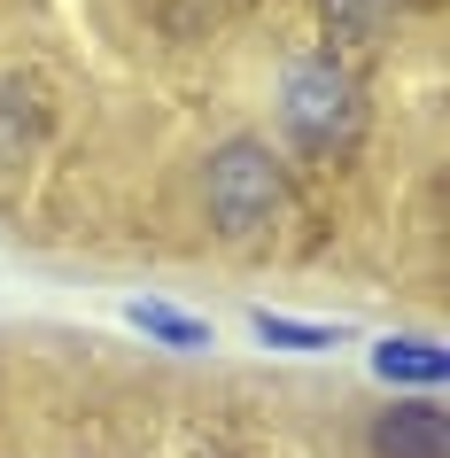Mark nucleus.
Segmentation results:
<instances>
[{"mask_svg":"<svg viewBox=\"0 0 450 458\" xmlns=\"http://www.w3.org/2000/svg\"><path fill=\"white\" fill-rule=\"evenodd\" d=\"M280 124H287V140L310 148V156H334V148H350L365 132V94H357L350 63L334 47L295 55L280 71Z\"/></svg>","mask_w":450,"mask_h":458,"instance_id":"nucleus-1","label":"nucleus"},{"mask_svg":"<svg viewBox=\"0 0 450 458\" xmlns=\"http://www.w3.org/2000/svg\"><path fill=\"white\" fill-rule=\"evenodd\" d=\"M202 194H210V225L225 242H257L264 225L280 217L287 187H280V164H272V148L264 140H225L210 148V171H202Z\"/></svg>","mask_w":450,"mask_h":458,"instance_id":"nucleus-2","label":"nucleus"},{"mask_svg":"<svg viewBox=\"0 0 450 458\" xmlns=\"http://www.w3.org/2000/svg\"><path fill=\"white\" fill-rule=\"evenodd\" d=\"M373 458H450L443 404H388L373 420Z\"/></svg>","mask_w":450,"mask_h":458,"instance_id":"nucleus-3","label":"nucleus"},{"mask_svg":"<svg viewBox=\"0 0 450 458\" xmlns=\"http://www.w3.org/2000/svg\"><path fill=\"white\" fill-rule=\"evenodd\" d=\"M373 373H380V381H388V388H443L450 381V358H443V342H420V335H388V342H380V350H373Z\"/></svg>","mask_w":450,"mask_h":458,"instance_id":"nucleus-4","label":"nucleus"},{"mask_svg":"<svg viewBox=\"0 0 450 458\" xmlns=\"http://www.w3.org/2000/svg\"><path fill=\"white\" fill-rule=\"evenodd\" d=\"M403 0H318V24H327L334 47H373L380 31L396 24Z\"/></svg>","mask_w":450,"mask_h":458,"instance_id":"nucleus-5","label":"nucleus"},{"mask_svg":"<svg viewBox=\"0 0 450 458\" xmlns=\"http://www.w3.org/2000/svg\"><path fill=\"white\" fill-rule=\"evenodd\" d=\"M124 318H132L148 342H164V350H210V327H202L194 311H171V303H124Z\"/></svg>","mask_w":450,"mask_h":458,"instance_id":"nucleus-6","label":"nucleus"},{"mask_svg":"<svg viewBox=\"0 0 450 458\" xmlns=\"http://www.w3.org/2000/svg\"><path fill=\"white\" fill-rule=\"evenodd\" d=\"M249 327H257V342H272V350H334V342H350V327H327V318H280V311H257Z\"/></svg>","mask_w":450,"mask_h":458,"instance_id":"nucleus-7","label":"nucleus"}]
</instances>
